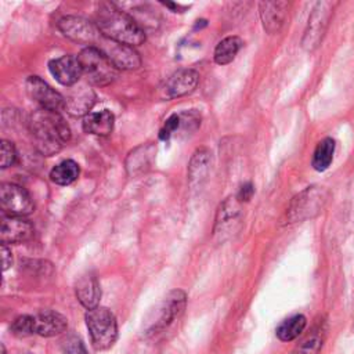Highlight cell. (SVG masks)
Wrapping results in <instances>:
<instances>
[{"label": "cell", "mask_w": 354, "mask_h": 354, "mask_svg": "<svg viewBox=\"0 0 354 354\" xmlns=\"http://www.w3.org/2000/svg\"><path fill=\"white\" fill-rule=\"evenodd\" d=\"M29 133L35 148L44 156L62 149L71 138V130L59 112L35 111L29 118Z\"/></svg>", "instance_id": "1"}, {"label": "cell", "mask_w": 354, "mask_h": 354, "mask_svg": "<svg viewBox=\"0 0 354 354\" xmlns=\"http://www.w3.org/2000/svg\"><path fill=\"white\" fill-rule=\"evenodd\" d=\"M95 25L100 32L118 43L138 46L145 41L144 29L133 17L122 11L113 3H100L95 11Z\"/></svg>", "instance_id": "2"}, {"label": "cell", "mask_w": 354, "mask_h": 354, "mask_svg": "<svg viewBox=\"0 0 354 354\" xmlns=\"http://www.w3.org/2000/svg\"><path fill=\"white\" fill-rule=\"evenodd\" d=\"M86 325L95 350H106L115 343L118 337V324L115 315L108 308L95 307L87 310Z\"/></svg>", "instance_id": "3"}, {"label": "cell", "mask_w": 354, "mask_h": 354, "mask_svg": "<svg viewBox=\"0 0 354 354\" xmlns=\"http://www.w3.org/2000/svg\"><path fill=\"white\" fill-rule=\"evenodd\" d=\"M83 75L91 84L106 86L118 76V69L97 47H86L77 55Z\"/></svg>", "instance_id": "4"}, {"label": "cell", "mask_w": 354, "mask_h": 354, "mask_svg": "<svg viewBox=\"0 0 354 354\" xmlns=\"http://www.w3.org/2000/svg\"><path fill=\"white\" fill-rule=\"evenodd\" d=\"M187 304V296L183 290H171L145 319L144 330L147 335L156 333L167 328L176 318H178Z\"/></svg>", "instance_id": "5"}, {"label": "cell", "mask_w": 354, "mask_h": 354, "mask_svg": "<svg viewBox=\"0 0 354 354\" xmlns=\"http://www.w3.org/2000/svg\"><path fill=\"white\" fill-rule=\"evenodd\" d=\"M328 198L329 194L322 187L306 188L292 199L286 212V217L289 220L288 223H296L314 217L324 209Z\"/></svg>", "instance_id": "6"}, {"label": "cell", "mask_w": 354, "mask_h": 354, "mask_svg": "<svg viewBox=\"0 0 354 354\" xmlns=\"http://www.w3.org/2000/svg\"><path fill=\"white\" fill-rule=\"evenodd\" d=\"M58 29L65 37L87 47H95L102 37V33L100 32L95 22L76 15H68L61 18L58 21Z\"/></svg>", "instance_id": "7"}, {"label": "cell", "mask_w": 354, "mask_h": 354, "mask_svg": "<svg viewBox=\"0 0 354 354\" xmlns=\"http://www.w3.org/2000/svg\"><path fill=\"white\" fill-rule=\"evenodd\" d=\"M335 3L330 1H318L313 8V12L308 18V24L303 36V47L307 51H314L326 32L329 19L333 12Z\"/></svg>", "instance_id": "8"}, {"label": "cell", "mask_w": 354, "mask_h": 354, "mask_svg": "<svg viewBox=\"0 0 354 354\" xmlns=\"http://www.w3.org/2000/svg\"><path fill=\"white\" fill-rule=\"evenodd\" d=\"M0 205L7 216L24 217L33 212L35 205L25 188L12 183H4L0 188Z\"/></svg>", "instance_id": "9"}, {"label": "cell", "mask_w": 354, "mask_h": 354, "mask_svg": "<svg viewBox=\"0 0 354 354\" xmlns=\"http://www.w3.org/2000/svg\"><path fill=\"white\" fill-rule=\"evenodd\" d=\"M95 47L106 55V58L115 65L116 69L131 71L137 69L141 65L140 54L136 51L134 47L113 41L104 35Z\"/></svg>", "instance_id": "10"}, {"label": "cell", "mask_w": 354, "mask_h": 354, "mask_svg": "<svg viewBox=\"0 0 354 354\" xmlns=\"http://www.w3.org/2000/svg\"><path fill=\"white\" fill-rule=\"evenodd\" d=\"M25 87L30 100L35 101L40 106V109L59 113L62 109H65L64 97L39 76H29L26 79Z\"/></svg>", "instance_id": "11"}, {"label": "cell", "mask_w": 354, "mask_h": 354, "mask_svg": "<svg viewBox=\"0 0 354 354\" xmlns=\"http://www.w3.org/2000/svg\"><path fill=\"white\" fill-rule=\"evenodd\" d=\"M65 100V111L72 116H87L95 104L97 95L86 83H77L71 87Z\"/></svg>", "instance_id": "12"}, {"label": "cell", "mask_w": 354, "mask_h": 354, "mask_svg": "<svg viewBox=\"0 0 354 354\" xmlns=\"http://www.w3.org/2000/svg\"><path fill=\"white\" fill-rule=\"evenodd\" d=\"M199 82V75L194 69H178L165 82L162 86V97L163 98H177L187 95L195 90Z\"/></svg>", "instance_id": "13"}, {"label": "cell", "mask_w": 354, "mask_h": 354, "mask_svg": "<svg viewBox=\"0 0 354 354\" xmlns=\"http://www.w3.org/2000/svg\"><path fill=\"white\" fill-rule=\"evenodd\" d=\"M48 69H50V73L54 76V79L66 87H72L77 84L80 76L83 75L82 65L77 57L71 54L51 59L48 62Z\"/></svg>", "instance_id": "14"}, {"label": "cell", "mask_w": 354, "mask_h": 354, "mask_svg": "<svg viewBox=\"0 0 354 354\" xmlns=\"http://www.w3.org/2000/svg\"><path fill=\"white\" fill-rule=\"evenodd\" d=\"M33 227L32 224L18 216H3L0 238L1 243H22L32 238Z\"/></svg>", "instance_id": "15"}, {"label": "cell", "mask_w": 354, "mask_h": 354, "mask_svg": "<svg viewBox=\"0 0 354 354\" xmlns=\"http://www.w3.org/2000/svg\"><path fill=\"white\" fill-rule=\"evenodd\" d=\"M259 10H260V19H261L264 30L268 35H275L281 30V28L283 26L285 21H286L289 3H286V1H261L259 6Z\"/></svg>", "instance_id": "16"}, {"label": "cell", "mask_w": 354, "mask_h": 354, "mask_svg": "<svg viewBox=\"0 0 354 354\" xmlns=\"http://www.w3.org/2000/svg\"><path fill=\"white\" fill-rule=\"evenodd\" d=\"M33 326L35 333L50 337L64 332L68 326V322L62 314L53 310H46L33 317Z\"/></svg>", "instance_id": "17"}, {"label": "cell", "mask_w": 354, "mask_h": 354, "mask_svg": "<svg viewBox=\"0 0 354 354\" xmlns=\"http://www.w3.org/2000/svg\"><path fill=\"white\" fill-rule=\"evenodd\" d=\"M76 297L87 310L98 307V301L101 297V288L98 279L94 274L87 272L82 275L76 282Z\"/></svg>", "instance_id": "18"}, {"label": "cell", "mask_w": 354, "mask_h": 354, "mask_svg": "<svg viewBox=\"0 0 354 354\" xmlns=\"http://www.w3.org/2000/svg\"><path fill=\"white\" fill-rule=\"evenodd\" d=\"M83 130L94 136H108L113 130L115 116L111 111L102 109L100 112H91L83 118Z\"/></svg>", "instance_id": "19"}, {"label": "cell", "mask_w": 354, "mask_h": 354, "mask_svg": "<svg viewBox=\"0 0 354 354\" xmlns=\"http://www.w3.org/2000/svg\"><path fill=\"white\" fill-rule=\"evenodd\" d=\"M79 173H80L79 165L72 159H65L51 169L50 178L57 185H69L77 180Z\"/></svg>", "instance_id": "20"}, {"label": "cell", "mask_w": 354, "mask_h": 354, "mask_svg": "<svg viewBox=\"0 0 354 354\" xmlns=\"http://www.w3.org/2000/svg\"><path fill=\"white\" fill-rule=\"evenodd\" d=\"M242 44H243V41L238 36H228V37L223 39L221 41H218V44L214 48V54H213L216 64H218V65L230 64L235 58L238 51L241 50Z\"/></svg>", "instance_id": "21"}, {"label": "cell", "mask_w": 354, "mask_h": 354, "mask_svg": "<svg viewBox=\"0 0 354 354\" xmlns=\"http://www.w3.org/2000/svg\"><path fill=\"white\" fill-rule=\"evenodd\" d=\"M307 319L303 314L292 315L286 319H283L278 328H277V336L282 342H290L295 340L306 328Z\"/></svg>", "instance_id": "22"}, {"label": "cell", "mask_w": 354, "mask_h": 354, "mask_svg": "<svg viewBox=\"0 0 354 354\" xmlns=\"http://www.w3.org/2000/svg\"><path fill=\"white\" fill-rule=\"evenodd\" d=\"M335 152V141L330 137H325L317 144V148L313 155L311 165L317 171H324L329 167Z\"/></svg>", "instance_id": "23"}, {"label": "cell", "mask_w": 354, "mask_h": 354, "mask_svg": "<svg viewBox=\"0 0 354 354\" xmlns=\"http://www.w3.org/2000/svg\"><path fill=\"white\" fill-rule=\"evenodd\" d=\"M210 159H212L210 152L206 148H199L194 152L188 166V176L191 181L201 180L207 174Z\"/></svg>", "instance_id": "24"}, {"label": "cell", "mask_w": 354, "mask_h": 354, "mask_svg": "<svg viewBox=\"0 0 354 354\" xmlns=\"http://www.w3.org/2000/svg\"><path fill=\"white\" fill-rule=\"evenodd\" d=\"M319 332L322 330L318 329L311 335H308L301 343H299L295 347L292 354H319L322 347V336Z\"/></svg>", "instance_id": "25"}, {"label": "cell", "mask_w": 354, "mask_h": 354, "mask_svg": "<svg viewBox=\"0 0 354 354\" xmlns=\"http://www.w3.org/2000/svg\"><path fill=\"white\" fill-rule=\"evenodd\" d=\"M11 330L15 336L18 337H26L35 333V326H33V317L30 315H21L18 317L12 325Z\"/></svg>", "instance_id": "26"}, {"label": "cell", "mask_w": 354, "mask_h": 354, "mask_svg": "<svg viewBox=\"0 0 354 354\" xmlns=\"http://www.w3.org/2000/svg\"><path fill=\"white\" fill-rule=\"evenodd\" d=\"M151 148L152 147H145L144 152H141V153H136V151L130 153L129 160H127V170L130 173L134 174L137 171H142L144 166L149 165V155H152V153H149L148 149H151Z\"/></svg>", "instance_id": "27"}, {"label": "cell", "mask_w": 354, "mask_h": 354, "mask_svg": "<svg viewBox=\"0 0 354 354\" xmlns=\"http://www.w3.org/2000/svg\"><path fill=\"white\" fill-rule=\"evenodd\" d=\"M201 126V115L195 111H187L180 113V130L185 134L194 133Z\"/></svg>", "instance_id": "28"}, {"label": "cell", "mask_w": 354, "mask_h": 354, "mask_svg": "<svg viewBox=\"0 0 354 354\" xmlns=\"http://www.w3.org/2000/svg\"><path fill=\"white\" fill-rule=\"evenodd\" d=\"M180 130V113H173L170 115L166 120L163 127L159 130V138L166 141L169 140L174 133Z\"/></svg>", "instance_id": "29"}, {"label": "cell", "mask_w": 354, "mask_h": 354, "mask_svg": "<svg viewBox=\"0 0 354 354\" xmlns=\"http://www.w3.org/2000/svg\"><path fill=\"white\" fill-rule=\"evenodd\" d=\"M17 159V151L11 141L3 140L1 141V159H0V167L7 169L11 165L15 163Z\"/></svg>", "instance_id": "30"}, {"label": "cell", "mask_w": 354, "mask_h": 354, "mask_svg": "<svg viewBox=\"0 0 354 354\" xmlns=\"http://www.w3.org/2000/svg\"><path fill=\"white\" fill-rule=\"evenodd\" d=\"M64 354H87L83 342L77 336H71L64 343Z\"/></svg>", "instance_id": "31"}, {"label": "cell", "mask_w": 354, "mask_h": 354, "mask_svg": "<svg viewBox=\"0 0 354 354\" xmlns=\"http://www.w3.org/2000/svg\"><path fill=\"white\" fill-rule=\"evenodd\" d=\"M254 194V188H253V184L252 183H245L241 188H239V192L236 195V199L239 202H248Z\"/></svg>", "instance_id": "32"}, {"label": "cell", "mask_w": 354, "mask_h": 354, "mask_svg": "<svg viewBox=\"0 0 354 354\" xmlns=\"http://www.w3.org/2000/svg\"><path fill=\"white\" fill-rule=\"evenodd\" d=\"M1 259H3V270L6 271L11 266V263H12L11 250L6 246V243H1Z\"/></svg>", "instance_id": "33"}, {"label": "cell", "mask_w": 354, "mask_h": 354, "mask_svg": "<svg viewBox=\"0 0 354 354\" xmlns=\"http://www.w3.org/2000/svg\"><path fill=\"white\" fill-rule=\"evenodd\" d=\"M25 354H30V353H25Z\"/></svg>", "instance_id": "34"}]
</instances>
